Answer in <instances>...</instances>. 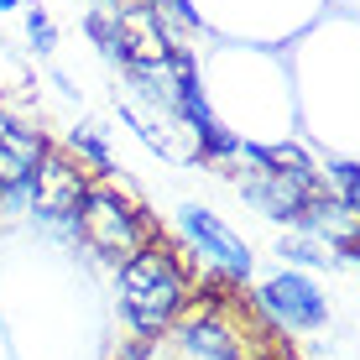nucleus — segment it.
<instances>
[{"label": "nucleus", "instance_id": "f257e3e1", "mask_svg": "<svg viewBox=\"0 0 360 360\" xmlns=\"http://www.w3.org/2000/svg\"><path fill=\"white\" fill-rule=\"evenodd\" d=\"M115 297H120V314L126 324L141 334V340H157V334H172L183 314L193 308V277L183 266V256L162 245L157 235L152 245H141L136 256L115 266Z\"/></svg>", "mask_w": 360, "mask_h": 360}, {"label": "nucleus", "instance_id": "f03ea898", "mask_svg": "<svg viewBox=\"0 0 360 360\" xmlns=\"http://www.w3.org/2000/svg\"><path fill=\"white\" fill-rule=\"evenodd\" d=\"M73 235H79L94 256H105V262L120 266L126 256H136L141 245L157 240V225L141 214V204L126 198L120 188H110V183H89L79 214H73Z\"/></svg>", "mask_w": 360, "mask_h": 360}, {"label": "nucleus", "instance_id": "7ed1b4c3", "mask_svg": "<svg viewBox=\"0 0 360 360\" xmlns=\"http://www.w3.org/2000/svg\"><path fill=\"white\" fill-rule=\"evenodd\" d=\"M89 183H94L89 167H84L73 152L47 146L42 162L32 167V183H27V214L47 219V225H68V230H73V214H79Z\"/></svg>", "mask_w": 360, "mask_h": 360}, {"label": "nucleus", "instance_id": "20e7f679", "mask_svg": "<svg viewBox=\"0 0 360 360\" xmlns=\"http://www.w3.org/2000/svg\"><path fill=\"white\" fill-rule=\"evenodd\" d=\"M256 314H266L282 334H319L329 324V297L308 271H277L256 288Z\"/></svg>", "mask_w": 360, "mask_h": 360}, {"label": "nucleus", "instance_id": "39448f33", "mask_svg": "<svg viewBox=\"0 0 360 360\" xmlns=\"http://www.w3.org/2000/svg\"><path fill=\"white\" fill-rule=\"evenodd\" d=\"M178 230H183V240L204 256V266H214L219 277H230V282H245V277H251V245H245L240 235H235L225 219L214 214V209L183 204V209H178Z\"/></svg>", "mask_w": 360, "mask_h": 360}, {"label": "nucleus", "instance_id": "423d86ee", "mask_svg": "<svg viewBox=\"0 0 360 360\" xmlns=\"http://www.w3.org/2000/svg\"><path fill=\"white\" fill-rule=\"evenodd\" d=\"M251 172H240L235 178V188H240V198L251 209H262L266 219H277V225H303V214H308V204L319 198V188L324 183H303V178H292V172H277V167H262V162H245Z\"/></svg>", "mask_w": 360, "mask_h": 360}, {"label": "nucleus", "instance_id": "0eeeda50", "mask_svg": "<svg viewBox=\"0 0 360 360\" xmlns=\"http://www.w3.org/2000/svg\"><path fill=\"white\" fill-rule=\"evenodd\" d=\"M172 334H178L183 355H193V360H230V355H245V350H240V334H235V324H230L225 308H188V314L172 324Z\"/></svg>", "mask_w": 360, "mask_h": 360}, {"label": "nucleus", "instance_id": "6e6552de", "mask_svg": "<svg viewBox=\"0 0 360 360\" xmlns=\"http://www.w3.org/2000/svg\"><path fill=\"white\" fill-rule=\"evenodd\" d=\"M240 162H262V167H277V172H292V178H303V183H319V162L303 152L297 141H240Z\"/></svg>", "mask_w": 360, "mask_h": 360}, {"label": "nucleus", "instance_id": "1a4fd4ad", "mask_svg": "<svg viewBox=\"0 0 360 360\" xmlns=\"http://www.w3.org/2000/svg\"><path fill=\"white\" fill-rule=\"evenodd\" d=\"M319 183H324V188L340 198L345 209H350V214L360 219V162H345V157H329V167L319 172Z\"/></svg>", "mask_w": 360, "mask_h": 360}, {"label": "nucleus", "instance_id": "9d476101", "mask_svg": "<svg viewBox=\"0 0 360 360\" xmlns=\"http://www.w3.org/2000/svg\"><path fill=\"white\" fill-rule=\"evenodd\" d=\"M68 152L79 157L84 167H94V172H110V167H115V162H110V146H105V141L94 136V126L73 131V136H68Z\"/></svg>", "mask_w": 360, "mask_h": 360}, {"label": "nucleus", "instance_id": "9b49d317", "mask_svg": "<svg viewBox=\"0 0 360 360\" xmlns=\"http://www.w3.org/2000/svg\"><path fill=\"white\" fill-rule=\"evenodd\" d=\"M27 42H32L42 58L58 47V27H53V16H47L42 6H27Z\"/></svg>", "mask_w": 360, "mask_h": 360}, {"label": "nucleus", "instance_id": "f8f14e48", "mask_svg": "<svg viewBox=\"0 0 360 360\" xmlns=\"http://www.w3.org/2000/svg\"><path fill=\"white\" fill-rule=\"evenodd\" d=\"M277 251L288 256V262H297V266H324V262H334V256H329V251H319L308 235H292V240H282Z\"/></svg>", "mask_w": 360, "mask_h": 360}, {"label": "nucleus", "instance_id": "ddd939ff", "mask_svg": "<svg viewBox=\"0 0 360 360\" xmlns=\"http://www.w3.org/2000/svg\"><path fill=\"white\" fill-rule=\"evenodd\" d=\"M6 11H21V0H0V16H6Z\"/></svg>", "mask_w": 360, "mask_h": 360}, {"label": "nucleus", "instance_id": "4468645a", "mask_svg": "<svg viewBox=\"0 0 360 360\" xmlns=\"http://www.w3.org/2000/svg\"><path fill=\"white\" fill-rule=\"evenodd\" d=\"M230 360H245V355H230Z\"/></svg>", "mask_w": 360, "mask_h": 360}]
</instances>
